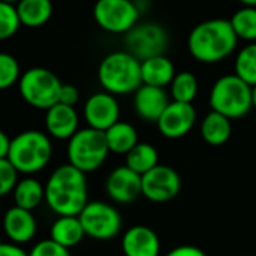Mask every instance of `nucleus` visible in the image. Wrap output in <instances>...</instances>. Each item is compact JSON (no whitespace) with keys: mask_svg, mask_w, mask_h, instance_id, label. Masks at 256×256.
<instances>
[{"mask_svg":"<svg viewBox=\"0 0 256 256\" xmlns=\"http://www.w3.org/2000/svg\"><path fill=\"white\" fill-rule=\"evenodd\" d=\"M78 122V113L71 106L58 102L46 112L47 134L58 140H70L80 130Z\"/></svg>","mask_w":256,"mask_h":256,"instance_id":"f3484780","label":"nucleus"},{"mask_svg":"<svg viewBox=\"0 0 256 256\" xmlns=\"http://www.w3.org/2000/svg\"><path fill=\"white\" fill-rule=\"evenodd\" d=\"M164 256H206V253L196 246L184 244V246H178V247L172 248Z\"/></svg>","mask_w":256,"mask_h":256,"instance_id":"72a5a7b5","label":"nucleus"},{"mask_svg":"<svg viewBox=\"0 0 256 256\" xmlns=\"http://www.w3.org/2000/svg\"><path fill=\"white\" fill-rule=\"evenodd\" d=\"M140 11L133 0H96L94 18L96 24L114 35H126L139 23Z\"/></svg>","mask_w":256,"mask_h":256,"instance_id":"6e6552de","label":"nucleus"},{"mask_svg":"<svg viewBox=\"0 0 256 256\" xmlns=\"http://www.w3.org/2000/svg\"><path fill=\"white\" fill-rule=\"evenodd\" d=\"M0 256H29V253L16 242L0 244Z\"/></svg>","mask_w":256,"mask_h":256,"instance_id":"f704fd0d","label":"nucleus"},{"mask_svg":"<svg viewBox=\"0 0 256 256\" xmlns=\"http://www.w3.org/2000/svg\"><path fill=\"white\" fill-rule=\"evenodd\" d=\"M120 247L125 256H158L162 252L158 235L144 224L126 229L122 235Z\"/></svg>","mask_w":256,"mask_h":256,"instance_id":"2eb2a0df","label":"nucleus"},{"mask_svg":"<svg viewBox=\"0 0 256 256\" xmlns=\"http://www.w3.org/2000/svg\"><path fill=\"white\" fill-rule=\"evenodd\" d=\"M84 235L78 216H60L50 228V240L68 250L80 244Z\"/></svg>","mask_w":256,"mask_h":256,"instance_id":"aec40b11","label":"nucleus"},{"mask_svg":"<svg viewBox=\"0 0 256 256\" xmlns=\"http://www.w3.org/2000/svg\"><path fill=\"white\" fill-rule=\"evenodd\" d=\"M53 156L50 136L40 130H28L11 140L8 160L18 174L34 175L47 168Z\"/></svg>","mask_w":256,"mask_h":256,"instance_id":"20e7f679","label":"nucleus"},{"mask_svg":"<svg viewBox=\"0 0 256 256\" xmlns=\"http://www.w3.org/2000/svg\"><path fill=\"white\" fill-rule=\"evenodd\" d=\"M106 140L108 145L110 152L113 154H128L138 144H139V134L134 125L125 120L116 122L113 126L104 133Z\"/></svg>","mask_w":256,"mask_h":256,"instance_id":"412c9836","label":"nucleus"},{"mask_svg":"<svg viewBox=\"0 0 256 256\" xmlns=\"http://www.w3.org/2000/svg\"><path fill=\"white\" fill-rule=\"evenodd\" d=\"M211 112L220 113L228 119L246 116L252 104V86L235 74H226L217 78L210 90Z\"/></svg>","mask_w":256,"mask_h":256,"instance_id":"39448f33","label":"nucleus"},{"mask_svg":"<svg viewBox=\"0 0 256 256\" xmlns=\"http://www.w3.org/2000/svg\"><path fill=\"white\" fill-rule=\"evenodd\" d=\"M133 104L139 118H142L146 122L157 124L163 112L170 104V101H169V95L163 88L142 84L134 92Z\"/></svg>","mask_w":256,"mask_h":256,"instance_id":"a211bd4d","label":"nucleus"},{"mask_svg":"<svg viewBox=\"0 0 256 256\" xmlns=\"http://www.w3.org/2000/svg\"><path fill=\"white\" fill-rule=\"evenodd\" d=\"M142 83L156 88H166L170 86L172 80L176 76L174 62L166 56H156L142 62Z\"/></svg>","mask_w":256,"mask_h":256,"instance_id":"6ab92c4d","label":"nucleus"},{"mask_svg":"<svg viewBox=\"0 0 256 256\" xmlns=\"http://www.w3.org/2000/svg\"><path fill=\"white\" fill-rule=\"evenodd\" d=\"M62 84L64 83L53 71L35 66L22 74L18 89L22 98L29 106L47 112L50 107L59 102Z\"/></svg>","mask_w":256,"mask_h":256,"instance_id":"0eeeda50","label":"nucleus"},{"mask_svg":"<svg viewBox=\"0 0 256 256\" xmlns=\"http://www.w3.org/2000/svg\"><path fill=\"white\" fill-rule=\"evenodd\" d=\"M196 118L198 114L193 104L170 101L157 122L158 132L166 139H181L192 132Z\"/></svg>","mask_w":256,"mask_h":256,"instance_id":"ddd939ff","label":"nucleus"},{"mask_svg":"<svg viewBox=\"0 0 256 256\" xmlns=\"http://www.w3.org/2000/svg\"><path fill=\"white\" fill-rule=\"evenodd\" d=\"M22 26L17 6L0 0V41L14 36Z\"/></svg>","mask_w":256,"mask_h":256,"instance_id":"c85d7f7f","label":"nucleus"},{"mask_svg":"<svg viewBox=\"0 0 256 256\" xmlns=\"http://www.w3.org/2000/svg\"><path fill=\"white\" fill-rule=\"evenodd\" d=\"M78 98H80V92L74 84H62L60 94H59V102L60 104L74 107L77 104Z\"/></svg>","mask_w":256,"mask_h":256,"instance_id":"473e14b6","label":"nucleus"},{"mask_svg":"<svg viewBox=\"0 0 256 256\" xmlns=\"http://www.w3.org/2000/svg\"><path fill=\"white\" fill-rule=\"evenodd\" d=\"M2 228L5 235L10 238V241L20 246L35 238L38 230V223L32 211L14 205L4 214Z\"/></svg>","mask_w":256,"mask_h":256,"instance_id":"dca6fc26","label":"nucleus"},{"mask_svg":"<svg viewBox=\"0 0 256 256\" xmlns=\"http://www.w3.org/2000/svg\"><path fill=\"white\" fill-rule=\"evenodd\" d=\"M46 204L60 216H78L89 204L86 174L70 163L59 166L46 182Z\"/></svg>","mask_w":256,"mask_h":256,"instance_id":"f257e3e1","label":"nucleus"},{"mask_svg":"<svg viewBox=\"0 0 256 256\" xmlns=\"http://www.w3.org/2000/svg\"><path fill=\"white\" fill-rule=\"evenodd\" d=\"M18 170L8 158L0 160V198L6 196L8 193L14 192L18 180Z\"/></svg>","mask_w":256,"mask_h":256,"instance_id":"7c9ffc66","label":"nucleus"},{"mask_svg":"<svg viewBox=\"0 0 256 256\" xmlns=\"http://www.w3.org/2000/svg\"><path fill=\"white\" fill-rule=\"evenodd\" d=\"M83 116L88 126L98 132H107L110 126L119 122L120 108L114 95L102 90L90 95L83 107Z\"/></svg>","mask_w":256,"mask_h":256,"instance_id":"f8f14e48","label":"nucleus"},{"mask_svg":"<svg viewBox=\"0 0 256 256\" xmlns=\"http://www.w3.org/2000/svg\"><path fill=\"white\" fill-rule=\"evenodd\" d=\"M252 104H253V107L256 110V86L252 88Z\"/></svg>","mask_w":256,"mask_h":256,"instance_id":"4c0bfd02","label":"nucleus"},{"mask_svg":"<svg viewBox=\"0 0 256 256\" xmlns=\"http://www.w3.org/2000/svg\"><path fill=\"white\" fill-rule=\"evenodd\" d=\"M232 29L238 40L250 42H256V8L242 6L234 12L229 18Z\"/></svg>","mask_w":256,"mask_h":256,"instance_id":"a878e982","label":"nucleus"},{"mask_svg":"<svg viewBox=\"0 0 256 256\" xmlns=\"http://www.w3.org/2000/svg\"><path fill=\"white\" fill-rule=\"evenodd\" d=\"M180 174L166 164H158L142 176V196L156 204L169 202L181 192Z\"/></svg>","mask_w":256,"mask_h":256,"instance_id":"9b49d317","label":"nucleus"},{"mask_svg":"<svg viewBox=\"0 0 256 256\" xmlns=\"http://www.w3.org/2000/svg\"><path fill=\"white\" fill-rule=\"evenodd\" d=\"M126 52L140 62L162 56L169 47V34L158 23H138L125 35Z\"/></svg>","mask_w":256,"mask_h":256,"instance_id":"1a4fd4ad","label":"nucleus"},{"mask_svg":"<svg viewBox=\"0 0 256 256\" xmlns=\"http://www.w3.org/2000/svg\"><path fill=\"white\" fill-rule=\"evenodd\" d=\"M238 2H240L242 6H252V8H256V0H238Z\"/></svg>","mask_w":256,"mask_h":256,"instance_id":"e433bc0d","label":"nucleus"},{"mask_svg":"<svg viewBox=\"0 0 256 256\" xmlns=\"http://www.w3.org/2000/svg\"><path fill=\"white\" fill-rule=\"evenodd\" d=\"M16 206H20L28 211H34L42 202H46V186L32 176L20 180L12 192Z\"/></svg>","mask_w":256,"mask_h":256,"instance_id":"5701e85b","label":"nucleus"},{"mask_svg":"<svg viewBox=\"0 0 256 256\" xmlns=\"http://www.w3.org/2000/svg\"><path fill=\"white\" fill-rule=\"evenodd\" d=\"M232 134V124L226 116L210 112L200 122V136L211 146L224 145Z\"/></svg>","mask_w":256,"mask_h":256,"instance_id":"4be33fe9","label":"nucleus"},{"mask_svg":"<svg viewBox=\"0 0 256 256\" xmlns=\"http://www.w3.org/2000/svg\"><path fill=\"white\" fill-rule=\"evenodd\" d=\"M108 152L104 132L94 130L90 126L82 128L68 140V163L83 174L98 170L104 164Z\"/></svg>","mask_w":256,"mask_h":256,"instance_id":"423d86ee","label":"nucleus"},{"mask_svg":"<svg viewBox=\"0 0 256 256\" xmlns=\"http://www.w3.org/2000/svg\"><path fill=\"white\" fill-rule=\"evenodd\" d=\"M2 242H4V241H2V238H0V244H2Z\"/></svg>","mask_w":256,"mask_h":256,"instance_id":"ea45409f","label":"nucleus"},{"mask_svg":"<svg viewBox=\"0 0 256 256\" xmlns=\"http://www.w3.org/2000/svg\"><path fill=\"white\" fill-rule=\"evenodd\" d=\"M2 2H6V4H11V5H14V4H18L20 0H2Z\"/></svg>","mask_w":256,"mask_h":256,"instance_id":"58836bf2","label":"nucleus"},{"mask_svg":"<svg viewBox=\"0 0 256 256\" xmlns=\"http://www.w3.org/2000/svg\"><path fill=\"white\" fill-rule=\"evenodd\" d=\"M142 62L128 52L107 54L98 66V82L112 95L134 94L142 83Z\"/></svg>","mask_w":256,"mask_h":256,"instance_id":"7ed1b4c3","label":"nucleus"},{"mask_svg":"<svg viewBox=\"0 0 256 256\" xmlns=\"http://www.w3.org/2000/svg\"><path fill=\"white\" fill-rule=\"evenodd\" d=\"M84 234L94 240L107 241L119 235L122 229V216L107 202H89L78 214Z\"/></svg>","mask_w":256,"mask_h":256,"instance_id":"9d476101","label":"nucleus"},{"mask_svg":"<svg viewBox=\"0 0 256 256\" xmlns=\"http://www.w3.org/2000/svg\"><path fill=\"white\" fill-rule=\"evenodd\" d=\"M11 138L0 130V160L2 158H8V154H10V150H11Z\"/></svg>","mask_w":256,"mask_h":256,"instance_id":"c9c22d12","label":"nucleus"},{"mask_svg":"<svg viewBox=\"0 0 256 256\" xmlns=\"http://www.w3.org/2000/svg\"><path fill=\"white\" fill-rule=\"evenodd\" d=\"M238 44V38L228 18H211L196 24L188 38L187 48L200 64H217L229 58Z\"/></svg>","mask_w":256,"mask_h":256,"instance_id":"f03ea898","label":"nucleus"},{"mask_svg":"<svg viewBox=\"0 0 256 256\" xmlns=\"http://www.w3.org/2000/svg\"><path fill=\"white\" fill-rule=\"evenodd\" d=\"M125 166L130 168L138 175L144 176L156 166H158V151L151 144L139 142L125 156Z\"/></svg>","mask_w":256,"mask_h":256,"instance_id":"393cba45","label":"nucleus"},{"mask_svg":"<svg viewBox=\"0 0 256 256\" xmlns=\"http://www.w3.org/2000/svg\"><path fill=\"white\" fill-rule=\"evenodd\" d=\"M29 256H71V254L68 248L59 246L58 242L48 238L36 242L29 252Z\"/></svg>","mask_w":256,"mask_h":256,"instance_id":"2f4dec72","label":"nucleus"},{"mask_svg":"<svg viewBox=\"0 0 256 256\" xmlns=\"http://www.w3.org/2000/svg\"><path fill=\"white\" fill-rule=\"evenodd\" d=\"M20 64L10 53H0V90L8 89L20 82Z\"/></svg>","mask_w":256,"mask_h":256,"instance_id":"c756f323","label":"nucleus"},{"mask_svg":"<svg viewBox=\"0 0 256 256\" xmlns=\"http://www.w3.org/2000/svg\"><path fill=\"white\" fill-rule=\"evenodd\" d=\"M107 196L116 204H132L142 196V176L130 168H114L106 180Z\"/></svg>","mask_w":256,"mask_h":256,"instance_id":"4468645a","label":"nucleus"},{"mask_svg":"<svg viewBox=\"0 0 256 256\" xmlns=\"http://www.w3.org/2000/svg\"><path fill=\"white\" fill-rule=\"evenodd\" d=\"M22 24L40 28L46 24L53 14L52 0H20L16 5Z\"/></svg>","mask_w":256,"mask_h":256,"instance_id":"b1692460","label":"nucleus"},{"mask_svg":"<svg viewBox=\"0 0 256 256\" xmlns=\"http://www.w3.org/2000/svg\"><path fill=\"white\" fill-rule=\"evenodd\" d=\"M198 90H199L198 78L190 71L176 72L175 78L170 83V96H172V101H176V102L192 104L194 98L198 96Z\"/></svg>","mask_w":256,"mask_h":256,"instance_id":"bb28decb","label":"nucleus"},{"mask_svg":"<svg viewBox=\"0 0 256 256\" xmlns=\"http://www.w3.org/2000/svg\"><path fill=\"white\" fill-rule=\"evenodd\" d=\"M235 76L252 88L256 86V42L244 46L235 58Z\"/></svg>","mask_w":256,"mask_h":256,"instance_id":"cd10ccee","label":"nucleus"}]
</instances>
